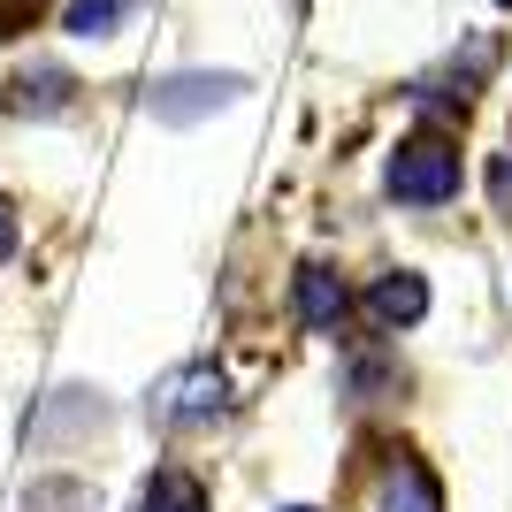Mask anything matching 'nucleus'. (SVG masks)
Returning <instances> with one entry per match:
<instances>
[{
    "instance_id": "nucleus-6",
    "label": "nucleus",
    "mask_w": 512,
    "mask_h": 512,
    "mask_svg": "<svg viewBox=\"0 0 512 512\" xmlns=\"http://www.w3.org/2000/svg\"><path fill=\"white\" fill-rule=\"evenodd\" d=\"M138 8H146V0H69V8H62V31H69V39H115Z\"/></svg>"
},
{
    "instance_id": "nucleus-10",
    "label": "nucleus",
    "mask_w": 512,
    "mask_h": 512,
    "mask_svg": "<svg viewBox=\"0 0 512 512\" xmlns=\"http://www.w3.org/2000/svg\"><path fill=\"white\" fill-rule=\"evenodd\" d=\"M39 8H46V0H0V31H23Z\"/></svg>"
},
{
    "instance_id": "nucleus-8",
    "label": "nucleus",
    "mask_w": 512,
    "mask_h": 512,
    "mask_svg": "<svg viewBox=\"0 0 512 512\" xmlns=\"http://www.w3.org/2000/svg\"><path fill=\"white\" fill-rule=\"evenodd\" d=\"M69 92H77V85H69L62 69H23V77H16V100H8V107H16V115H62Z\"/></svg>"
},
{
    "instance_id": "nucleus-3",
    "label": "nucleus",
    "mask_w": 512,
    "mask_h": 512,
    "mask_svg": "<svg viewBox=\"0 0 512 512\" xmlns=\"http://www.w3.org/2000/svg\"><path fill=\"white\" fill-rule=\"evenodd\" d=\"M367 314L383 321V329H413V321L428 314V283L413 276V268H390V276L367 283Z\"/></svg>"
},
{
    "instance_id": "nucleus-9",
    "label": "nucleus",
    "mask_w": 512,
    "mask_h": 512,
    "mask_svg": "<svg viewBox=\"0 0 512 512\" xmlns=\"http://www.w3.org/2000/svg\"><path fill=\"white\" fill-rule=\"evenodd\" d=\"M138 512H207V490H199V482H192L184 467H161Z\"/></svg>"
},
{
    "instance_id": "nucleus-2",
    "label": "nucleus",
    "mask_w": 512,
    "mask_h": 512,
    "mask_svg": "<svg viewBox=\"0 0 512 512\" xmlns=\"http://www.w3.org/2000/svg\"><path fill=\"white\" fill-rule=\"evenodd\" d=\"M230 100H245V77H237V69H184V77H161L146 107H153V123L184 130V123H199V115H214V107H230Z\"/></svg>"
},
{
    "instance_id": "nucleus-7",
    "label": "nucleus",
    "mask_w": 512,
    "mask_h": 512,
    "mask_svg": "<svg viewBox=\"0 0 512 512\" xmlns=\"http://www.w3.org/2000/svg\"><path fill=\"white\" fill-rule=\"evenodd\" d=\"M383 512H444V490L421 459H398L390 467V490H383Z\"/></svg>"
},
{
    "instance_id": "nucleus-13",
    "label": "nucleus",
    "mask_w": 512,
    "mask_h": 512,
    "mask_svg": "<svg viewBox=\"0 0 512 512\" xmlns=\"http://www.w3.org/2000/svg\"><path fill=\"white\" fill-rule=\"evenodd\" d=\"M283 512H314V505H283Z\"/></svg>"
},
{
    "instance_id": "nucleus-5",
    "label": "nucleus",
    "mask_w": 512,
    "mask_h": 512,
    "mask_svg": "<svg viewBox=\"0 0 512 512\" xmlns=\"http://www.w3.org/2000/svg\"><path fill=\"white\" fill-rule=\"evenodd\" d=\"M214 413H222V375H214V367H184L169 383L161 421H214Z\"/></svg>"
},
{
    "instance_id": "nucleus-4",
    "label": "nucleus",
    "mask_w": 512,
    "mask_h": 512,
    "mask_svg": "<svg viewBox=\"0 0 512 512\" xmlns=\"http://www.w3.org/2000/svg\"><path fill=\"white\" fill-rule=\"evenodd\" d=\"M291 299H299V321L314 329V337H329V329L344 321V306H352V299H344V283L329 276L321 260H306V268H299V283H291Z\"/></svg>"
},
{
    "instance_id": "nucleus-1",
    "label": "nucleus",
    "mask_w": 512,
    "mask_h": 512,
    "mask_svg": "<svg viewBox=\"0 0 512 512\" xmlns=\"http://www.w3.org/2000/svg\"><path fill=\"white\" fill-rule=\"evenodd\" d=\"M383 184H390V199H406V207H444V199L459 192V146H444V138H406V146L390 153Z\"/></svg>"
},
{
    "instance_id": "nucleus-11",
    "label": "nucleus",
    "mask_w": 512,
    "mask_h": 512,
    "mask_svg": "<svg viewBox=\"0 0 512 512\" xmlns=\"http://www.w3.org/2000/svg\"><path fill=\"white\" fill-rule=\"evenodd\" d=\"M490 192H497V207L512 214V153H505V161H497V169H490Z\"/></svg>"
},
{
    "instance_id": "nucleus-12",
    "label": "nucleus",
    "mask_w": 512,
    "mask_h": 512,
    "mask_svg": "<svg viewBox=\"0 0 512 512\" xmlns=\"http://www.w3.org/2000/svg\"><path fill=\"white\" fill-rule=\"evenodd\" d=\"M8 253H16V214L0 207V260H8Z\"/></svg>"
}]
</instances>
